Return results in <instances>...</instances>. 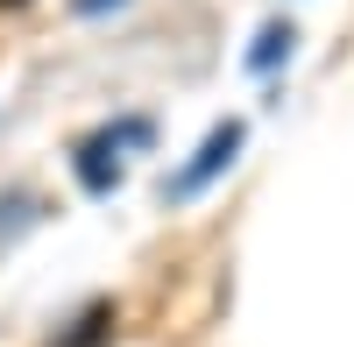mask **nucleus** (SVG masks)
<instances>
[{
	"label": "nucleus",
	"mask_w": 354,
	"mask_h": 347,
	"mask_svg": "<svg viewBox=\"0 0 354 347\" xmlns=\"http://www.w3.org/2000/svg\"><path fill=\"white\" fill-rule=\"evenodd\" d=\"M277 57H290V28H262V43H255V57H248V64H255V71H270Z\"/></svg>",
	"instance_id": "f03ea898"
},
{
	"label": "nucleus",
	"mask_w": 354,
	"mask_h": 347,
	"mask_svg": "<svg viewBox=\"0 0 354 347\" xmlns=\"http://www.w3.org/2000/svg\"><path fill=\"white\" fill-rule=\"evenodd\" d=\"M234 149H241V121H227V128H213V135H205V149H198V163L185 170V178H177V191L192 198V191H198L205 178H213V170H227V163H234Z\"/></svg>",
	"instance_id": "f257e3e1"
},
{
	"label": "nucleus",
	"mask_w": 354,
	"mask_h": 347,
	"mask_svg": "<svg viewBox=\"0 0 354 347\" xmlns=\"http://www.w3.org/2000/svg\"><path fill=\"white\" fill-rule=\"evenodd\" d=\"M100 8H106V0H78V15H100Z\"/></svg>",
	"instance_id": "7ed1b4c3"
}]
</instances>
